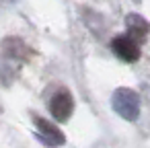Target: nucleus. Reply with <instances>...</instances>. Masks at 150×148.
Wrapping results in <instances>:
<instances>
[{"label":"nucleus","mask_w":150,"mask_h":148,"mask_svg":"<svg viewBox=\"0 0 150 148\" xmlns=\"http://www.w3.org/2000/svg\"><path fill=\"white\" fill-rule=\"evenodd\" d=\"M33 123H35L37 136H39V140H41L43 144H47V146H62V144L66 142V136L62 134V130H60L58 125H54L52 121H47L45 117L35 115V117H33Z\"/></svg>","instance_id":"obj_2"},{"label":"nucleus","mask_w":150,"mask_h":148,"mask_svg":"<svg viewBox=\"0 0 150 148\" xmlns=\"http://www.w3.org/2000/svg\"><path fill=\"white\" fill-rule=\"evenodd\" d=\"M111 50L113 54L123 60V62H136L140 58V45L136 39H132L129 35H117L111 41Z\"/></svg>","instance_id":"obj_3"},{"label":"nucleus","mask_w":150,"mask_h":148,"mask_svg":"<svg viewBox=\"0 0 150 148\" xmlns=\"http://www.w3.org/2000/svg\"><path fill=\"white\" fill-rule=\"evenodd\" d=\"M50 111H52V115H54L58 121H68L70 115H72V111H74V99H72V95H70L68 91H60V93L52 99Z\"/></svg>","instance_id":"obj_4"},{"label":"nucleus","mask_w":150,"mask_h":148,"mask_svg":"<svg viewBox=\"0 0 150 148\" xmlns=\"http://www.w3.org/2000/svg\"><path fill=\"white\" fill-rule=\"evenodd\" d=\"M125 25H127V35L132 39H144L146 33L150 31V25L142 15H127Z\"/></svg>","instance_id":"obj_5"},{"label":"nucleus","mask_w":150,"mask_h":148,"mask_svg":"<svg viewBox=\"0 0 150 148\" xmlns=\"http://www.w3.org/2000/svg\"><path fill=\"white\" fill-rule=\"evenodd\" d=\"M111 107L125 121H136L140 115V95L134 89L119 86L111 97Z\"/></svg>","instance_id":"obj_1"}]
</instances>
